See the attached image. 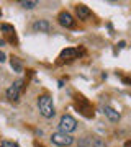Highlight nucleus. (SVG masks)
<instances>
[{
    "mask_svg": "<svg viewBox=\"0 0 131 147\" xmlns=\"http://www.w3.org/2000/svg\"><path fill=\"white\" fill-rule=\"evenodd\" d=\"M38 108H39V113H41L44 118H54L56 115V108H54V103H52V98L49 95H41L38 98Z\"/></svg>",
    "mask_w": 131,
    "mask_h": 147,
    "instance_id": "nucleus-1",
    "label": "nucleus"
},
{
    "mask_svg": "<svg viewBox=\"0 0 131 147\" xmlns=\"http://www.w3.org/2000/svg\"><path fill=\"white\" fill-rule=\"evenodd\" d=\"M59 129L61 132H66V134H71L77 129V121L75 118H72L71 115H62L61 116V121H59Z\"/></svg>",
    "mask_w": 131,
    "mask_h": 147,
    "instance_id": "nucleus-2",
    "label": "nucleus"
},
{
    "mask_svg": "<svg viewBox=\"0 0 131 147\" xmlns=\"http://www.w3.org/2000/svg\"><path fill=\"white\" fill-rule=\"evenodd\" d=\"M23 80L18 79L16 82H13V84L7 88V98L12 101V103H16V101L20 100V95H21V90H23Z\"/></svg>",
    "mask_w": 131,
    "mask_h": 147,
    "instance_id": "nucleus-3",
    "label": "nucleus"
},
{
    "mask_svg": "<svg viewBox=\"0 0 131 147\" xmlns=\"http://www.w3.org/2000/svg\"><path fill=\"white\" fill-rule=\"evenodd\" d=\"M51 141H52V144H56L59 147H67L74 142V137L71 134H66V132L59 131V132H54L51 136Z\"/></svg>",
    "mask_w": 131,
    "mask_h": 147,
    "instance_id": "nucleus-4",
    "label": "nucleus"
},
{
    "mask_svg": "<svg viewBox=\"0 0 131 147\" xmlns=\"http://www.w3.org/2000/svg\"><path fill=\"white\" fill-rule=\"evenodd\" d=\"M58 21H59V25L64 28H72L75 25V20L72 18V15L69 11H61L58 15Z\"/></svg>",
    "mask_w": 131,
    "mask_h": 147,
    "instance_id": "nucleus-5",
    "label": "nucleus"
},
{
    "mask_svg": "<svg viewBox=\"0 0 131 147\" xmlns=\"http://www.w3.org/2000/svg\"><path fill=\"white\" fill-rule=\"evenodd\" d=\"M75 13H77L79 20H89V18H92V10L85 5H77L75 7Z\"/></svg>",
    "mask_w": 131,
    "mask_h": 147,
    "instance_id": "nucleus-6",
    "label": "nucleus"
},
{
    "mask_svg": "<svg viewBox=\"0 0 131 147\" xmlns=\"http://www.w3.org/2000/svg\"><path fill=\"white\" fill-rule=\"evenodd\" d=\"M33 30H35V31H39V33H49L51 25H49L48 20H36L33 23Z\"/></svg>",
    "mask_w": 131,
    "mask_h": 147,
    "instance_id": "nucleus-7",
    "label": "nucleus"
},
{
    "mask_svg": "<svg viewBox=\"0 0 131 147\" xmlns=\"http://www.w3.org/2000/svg\"><path fill=\"white\" fill-rule=\"evenodd\" d=\"M103 115L111 121V123H118L120 121V113L115 110V108H111V106H105L103 108Z\"/></svg>",
    "mask_w": 131,
    "mask_h": 147,
    "instance_id": "nucleus-8",
    "label": "nucleus"
},
{
    "mask_svg": "<svg viewBox=\"0 0 131 147\" xmlns=\"http://www.w3.org/2000/svg\"><path fill=\"white\" fill-rule=\"evenodd\" d=\"M79 56V51L77 49H74V47H67V49H64L62 53H61V59H67V61H71V59H75Z\"/></svg>",
    "mask_w": 131,
    "mask_h": 147,
    "instance_id": "nucleus-9",
    "label": "nucleus"
},
{
    "mask_svg": "<svg viewBox=\"0 0 131 147\" xmlns=\"http://www.w3.org/2000/svg\"><path fill=\"white\" fill-rule=\"evenodd\" d=\"M10 65H12V69H13L15 72H21V70H23V64H21V61L18 57H12L10 59Z\"/></svg>",
    "mask_w": 131,
    "mask_h": 147,
    "instance_id": "nucleus-10",
    "label": "nucleus"
},
{
    "mask_svg": "<svg viewBox=\"0 0 131 147\" xmlns=\"http://www.w3.org/2000/svg\"><path fill=\"white\" fill-rule=\"evenodd\" d=\"M92 147H107L103 139H100V137H94L92 139Z\"/></svg>",
    "mask_w": 131,
    "mask_h": 147,
    "instance_id": "nucleus-11",
    "label": "nucleus"
},
{
    "mask_svg": "<svg viewBox=\"0 0 131 147\" xmlns=\"http://www.w3.org/2000/svg\"><path fill=\"white\" fill-rule=\"evenodd\" d=\"M79 147H92V139L90 137H82L79 142Z\"/></svg>",
    "mask_w": 131,
    "mask_h": 147,
    "instance_id": "nucleus-12",
    "label": "nucleus"
},
{
    "mask_svg": "<svg viewBox=\"0 0 131 147\" xmlns=\"http://www.w3.org/2000/svg\"><path fill=\"white\" fill-rule=\"evenodd\" d=\"M20 5L23 7V8H26V10H31V8H35V7L38 5V2H20Z\"/></svg>",
    "mask_w": 131,
    "mask_h": 147,
    "instance_id": "nucleus-13",
    "label": "nucleus"
},
{
    "mask_svg": "<svg viewBox=\"0 0 131 147\" xmlns=\"http://www.w3.org/2000/svg\"><path fill=\"white\" fill-rule=\"evenodd\" d=\"M0 147H20V146L13 141H2L0 142Z\"/></svg>",
    "mask_w": 131,
    "mask_h": 147,
    "instance_id": "nucleus-14",
    "label": "nucleus"
},
{
    "mask_svg": "<svg viewBox=\"0 0 131 147\" xmlns=\"http://www.w3.org/2000/svg\"><path fill=\"white\" fill-rule=\"evenodd\" d=\"M2 31H12V33H15V30H13V26H10V25H2Z\"/></svg>",
    "mask_w": 131,
    "mask_h": 147,
    "instance_id": "nucleus-15",
    "label": "nucleus"
},
{
    "mask_svg": "<svg viewBox=\"0 0 131 147\" xmlns=\"http://www.w3.org/2000/svg\"><path fill=\"white\" fill-rule=\"evenodd\" d=\"M5 53H2V51H0V62H5Z\"/></svg>",
    "mask_w": 131,
    "mask_h": 147,
    "instance_id": "nucleus-16",
    "label": "nucleus"
},
{
    "mask_svg": "<svg viewBox=\"0 0 131 147\" xmlns=\"http://www.w3.org/2000/svg\"><path fill=\"white\" fill-rule=\"evenodd\" d=\"M125 147H131V142H126V144H125Z\"/></svg>",
    "mask_w": 131,
    "mask_h": 147,
    "instance_id": "nucleus-17",
    "label": "nucleus"
},
{
    "mask_svg": "<svg viewBox=\"0 0 131 147\" xmlns=\"http://www.w3.org/2000/svg\"><path fill=\"white\" fill-rule=\"evenodd\" d=\"M3 44H5V42L2 41V39H0V46H3Z\"/></svg>",
    "mask_w": 131,
    "mask_h": 147,
    "instance_id": "nucleus-18",
    "label": "nucleus"
}]
</instances>
